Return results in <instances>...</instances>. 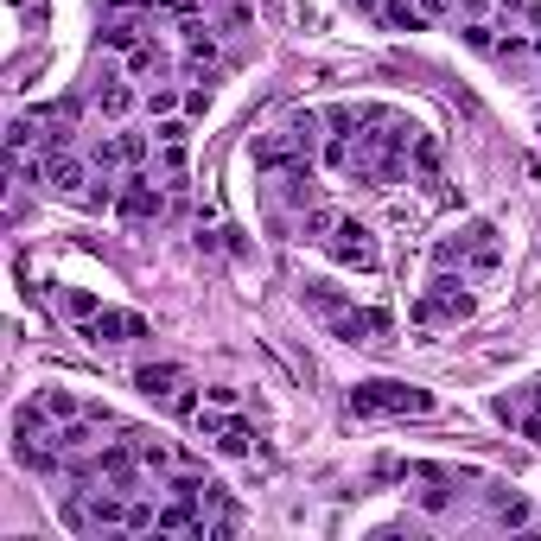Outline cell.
I'll return each instance as SVG.
<instances>
[{
  "label": "cell",
  "mask_w": 541,
  "mask_h": 541,
  "mask_svg": "<svg viewBox=\"0 0 541 541\" xmlns=\"http://www.w3.org/2000/svg\"><path fill=\"white\" fill-rule=\"evenodd\" d=\"M204 401H211V408H236V389H230V382H211V389H204Z\"/></svg>",
  "instance_id": "obj_28"
},
{
  "label": "cell",
  "mask_w": 541,
  "mask_h": 541,
  "mask_svg": "<svg viewBox=\"0 0 541 541\" xmlns=\"http://www.w3.org/2000/svg\"><path fill=\"white\" fill-rule=\"evenodd\" d=\"M45 185L58 191V198H83V185H90V160H77V153H51V160H45Z\"/></svg>",
  "instance_id": "obj_11"
},
{
  "label": "cell",
  "mask_w": 541,
  "mask_h": 541,
  "mask_svg": "<svg viewBox=\"0 0 541 541\" xmlns=\"http://www.w3.org/2000/svg\"><path fill=\"white\" fill-rule=\"evenodd\" d=\"M211 109V90H185V115H204Z\"/></svg>",
  "instance_id": "obj_29"
},
{
  "label": "cell",
  "mask_w": 541,
  "mask_h": 541,
  "mask_svg": "<svg viewBox=\"0 0 541 541\" xmlns=\"http://www.w3.org/2000/svg\"><path fill=\"white\" fill-rule=\"evenodd\" d=\"M153 172H160L166 185H185V172H191V128L179 115L153 121Z\"/></svg>",
  "instance_id": "obj_2"
},
{
  "label": "cell",
  "mask_w": 541,
  "mask_h": 541,
  "mask_svg": "<svg viewBox=\"0 0 541 541\" xmlns=\"http://www.w3.org/2000/svg\"><path fill=\"white\" fill-rule=\"evenodd\" d=\"M535 58H541V32H535Z\"/></svg>",
  "instance_id": "obj_31"
},
{
  "label": "cell",
  "mask_w": 541,
  "mask_h": 541,
  "mask_svg": "<svg viewBox=\"0 0 541 541\" xmlns=\"http://www.w3.org/2000/svg\"><path fill=\"white\" fill-rule=\"evenodd\" d=\"M160 71H166V51L153 45V39H141V45L128 51V77H160Z\"/></svg>",
  "instance_id": "obj_19"
},
{
  "label": "cell",
  "mask_w": 541,
  "mask_h": 541,
  "mask_svg": "<svg viewBox=\"0 0 541 541\" xmlns=\"http://www.w3.org/2000/svg\"><path fill=\"white\" fill-rule=\"evenodd\" d=\"M408 166H414V179H421V185H433V179H440V141H433V134H414Z\"/></svg>",
  "instance_id": "obj_16"
},
{
  "label": "cell",
  "mask_w": 541,
  "mask_h": 541,
  "mask_svg": "<svg viewBox=\"0 0 541 541\" xmlns=\"http://www.w3.org/2000/svg\"><path fill=\"white\" fill-rule=\"evenodd\" d=\"M306 306H319L325 319H338V312H344V293L331 287V281H312V287H306Z\"/></svg>",
  "instance_id": "obj_23"
},
{
  "label": "cell",
  "mask_w": 541,
  "mask_h": 541,
  "mask_svg": "<svg viewBox=\"0 0 541 541\" xmlns=\"http://www.w3.org/2000/svg\"><path fill=\"white\" fill-rule=\"evenodd\" d=\"M39 408H45L51 421L64 427V421H77V414H83V401H77L71 389H39Z\"/></svg>",
  "instance_id": "obj_20"
},
{
  "label": "cell",
  "mask_w": 541,
  "mask_h": 541,
  "mask_svg": "<svg viewBox=\"0 0 541 541\" xmlns=\"http://www.w3.org/2000/svg\"><path fill=\"white\" fill-rule=\"evenodd\" d=\"M338 223H344V211H331V204H312V211L300 217V236H306V242H325Z\"/></svg>",
  "instance_id": "obj_18"
},
{
  "label": "cell",
  "mask_w": 541,
  "mask_h": 541,
  "mask_svg": "<svg viewBox=\"0 0 541 541\" xmlns=\"http://www.w3.org/2000/svg\"><path fill=\"white\" fill-rule=\"evenodd\" d=\"M325 128H331V134H351V128H363V109H351V102H331V109H325Z\"/></svg>",
  "instance_id": "obj_25"
},
{
  "label": "cell",
  "mask_w": 541,
  "mask_h": 541,
  "mask_svg": "<svg viewBox=\"0 0 541 541\" xmlns=\"http://www.w3.org/2000/svg\"><path fill=\"white\" fill-rule=\"evenodd\" d=\"M281 204H293V211H312V204H319V185H312V160H300V166H287V172H281Z\"/></svg>",
  "instance_id": "obj_13"
},
{
  "label": "cell",
  "mask_w": 541,
  "mask_h": 541,
  "mask_svg": "<svg viewBox=\"0 0 541 541\" xmlns=\"http://www.w3.org/2000/svg\"><path fill=\"white\" fill-rule=\"evenodd\" d=\"M382 20H389L395 32H421V26H427V7H421V0H389V7H382Z\"/></svg>",
  "instance_id": "obj_17"
},
{
  "label": "cell",
  "mask_w": 541,
  "mask_h": 541,
  "mask_svg": "<svg viewBox=\"0 0 541 541\" xmlns=\"http://www.w3.org/2000/svg\"><path fill=\"white\" fill-rule=\"evenodd\" d=\"M281 128L293 134V147H300V160H312L319 153V128H325V115H312V109H300V115H287Z\"/></svg>",
  "instance_id": "obj_14"
},
{
  "label": "cell",
  "mask_w": 541,
  "mask_h": 541,
  "mask_svg": "<svg viewBox=\"0 0 541 541\" xmlns=\"http://www.w3.org/2000/svg\"><path fill=\"white\" fill-rule=\"evenodd\" d=\"M179 102H185V96L172 90V83H153V90H147V121H166L172 109H179Z\"/></svg>",
  "instance_id": "obj_22"
},
{
  "label": "cell",
  "mask_w": 541,
  "mask_h": 541,
  "mask_svg": "<svg viewBox=\"0 0 541 541\" xmlns=\"http://www.w3.org/2000/svg\"><path fill=\"white\" fill-rule=\"evenodd\" d=\"M90 102H96L102 121H128L141 96H134V83H115V77H109V83H96V90H90Z\"/></svg>",
  "instance_id": "obj_12"
},
{
  "label": "cell",
  "mask_w": 541,
  "mask_h": 541,
  "mask_svg": "<svg viewBox=\"0 0 541 541\" xmlns=\"http://www.w3.org/2000/svg\"><path fill=\"white\" fill-rule=\"evenodd\" d=\"M382 331H389V312H376V306H363V312L344 306L338 319H331V338H344V344H370Z\"/></svg>",
  "instance_id": "obj_10"
},
{
  "label": "cell",
  "mask_w": 541,
  "mask_h": 541,
  "mask_svg": "<svg viewBox=\"0 0 541 541\" xmlns=\"http://www.w3.org/2000/svg\"><path fill=\"white\" fill-rule=\"evenodd\" d=\"M497 13H503V26H529V32H541V0H497Z\"/></svg>",
  "instance_id": "obj_21"
},
{
  "label": "cell",
  "mask_w": 541,
  "mask_h": 541,
  "mask_svg": "<svg viewBox=\"0 0 541 541\" xmlns=\"http://www.w3.org/2000/svg\"><path fill=\"white\" fill-rule=\"evenodd\" d=\"M465 45H471V51H497V26H484V20H465Z\"/></svg>",
  "instance_id": "obj_26"
},
{
  "label": "cell",
  "mask_w": 541,
  "mask_h": 541,
  "mask_svg": "<svg viewBox=\"0 0 541 541\" xmlns=\"http://www.w3.org/2000/svg\"><path fill=\"white\" fill-rule=\"evenodd\" d=\"M325 255L338 261V268H357V274H376V268H382V249H376V236L363 230L357 217H344L338 230L325 236Z\"/></svg>",
  "instance_id": "obj_3"
},
{
  "label": "cell",
  "mask_w": 541,
  "mask_h": 541,
  "mask_svg": "<svg viewBox=\"0 0 541 541\" xmlns=\"http://www.w3.org/2000/svg\"><path fill=\"white\" fill-rule=\"evenodd\" d=\"M535 522H541V510H535Z\"/></svg>",
  "instance_id": "obj_32"
},
{
  "label": "cell",
  "mask_w": 541,
  "mask_h": 541,
  "mask_svg": "<svg viewBox=\"0 0 541 541\" xmlns=\"http://www.w3.org/2000/svg\"><path fill=\"white\" fill-rule=\"evenodd\" d=\"M64 312H71V319H83V325H90V319H96L102 306H96V293H64Z\"/></svg>",
  "instance_id": "obj_27"
},
{
  "label": "cell",
  "mask_w": 541,
  "mask_h": 541,
  "mask_svg": "<svg viewBox=\"0 0 541 541\" xmlns=\"http://www.w3.org/2000/svg\"><path fill=\"white\" fill-rule=\"evenodd\" d=\"M249 166H255V172H268V179H281L287 166H300V147H293V134H287V128H274V134H255V147H249Z\"/></svg>",
  "instance_id": "obj_8"
},
{
  "label": "cell",
  "mask_w": 541,
  "mask_h": 541,
  "mask_svg": "<svg viewBox=\"0 0 541 541\" xmlns=\"http://www.w3.org/2000/svg\"><path fill=\"white\" fill-rule=\"evenodd\" d=\"M471 312H478L471 287L452 281V274L440 268V274H433V287H427V300H421V319H433V325H459V319H471Z\"/></svg>",
  "instance_id": "obj_4"
},
{
  "label": "cell",
  "mask_w": 541,
  "mask_h": 541,
  "mask_svg": "<svg viewBox=\"0 0 541 541\" xmlns=\"http://www.w3.org/2000/svg\"><path fill=\"white\" fill-rule=\"evenodd\" d=\"M185 382H191L185 363H141V370H134V389H141L147 401H172Z\"/></svg>",
  "instance_id": "obj_9"
},
{
  "label": "cell",
  "mask_w": 541,
  "mask_h": 541,
  "mask_svg": "<svg viewBox=\"0 0 541 541\" xmlns=\"http://www.w3.org/2000/svg\"><path fill=\"white\" fill-rule=\"evenodd\" d=\"M115 141H121V166H147L153 134H115Z\"/></svg>",
  "instance_id": "obj_24"
},
{
  "label": "cell",
  "mask_w": 541,
  "mask_h": 541,
  "mask_svg": "<svg viewBox=\"0 0 541 541\" xmlns=\"http://www.w3.org/2000/svg\"><path fill=\"white\" fill-rule=\"evenodd\" d=\"M96 471H102V484H109V491H121V497H134L141 491V452H134L128 440L121 446H109V452H96Z\"/></svg>",
  "instance_id": "obj_7"
},
{
  "label": "cell",
  "mask_w": 541,
  "mask_h": 541,
  "mask_svg": "<svg viewBox=\"0 0 541 541\" xmlns=\"http://www.w3.org/2000/svg\"><path fill=\"white\" fill-rule=\"evenodd\" d=\"M83 338L90 344H134V338H153V325L141 312H121V306H102L90 325H83Z\"/></svg>",
  "instance_id": "obj_6"
},
{
  "label": "cell",
  "mask_w": 541,
  "mask_h": 541,
  "mask_svg": "<svg viewBox=\"0 0 541 541\" xmlns=\"http://www.w3.org/2000/svg\"><path fill=\"white\" fill-rule=\"evenodd\" d=\"M115 211L128 217V223H160V217H166V191L153 185L141 166H134V172H128V185H121V198H115Z\"/></svg>",
  "instance_id": "obj_5"
},
{
  "label": "cell",
  "mask_w": 541,
  "mask_h": 541,
  "mask_svg": "<svg viewBox=\"0 0 541 541\" xmlns=\"http://www.w3.org/2000/svg\"><path fill=\"white\" fill-rule=\"evenodd\" d=\"M351 414H433V395L427 389H414V382H389V376H376V382H357L351 389Z\"/></svg>",
  "instance_id": "obj_1"
},
{
  "label": "cell",
  "mask_w": 541,
  "mask_h": 541,
  "mask_svg": "<svg viewBox=\"0 0 541 541\" xmlns=\"http://www.w3.org/2000/svg\"><path fill=\"white\" fill-rule=\"evenodd\" d=\"M121 440L141 452V465H147V471H172V446L160 440V433H141V427H134V433H121Z\"/></svg>",
  "instance_id": "obj_15"
},
{
  "label": "cell",
  "mask_w": 541,
  "mask_h": 541,
  "mask_svg": "<svg viewBox=\"0 0 541 541\" xmlns=\"http://www.w3.org/2000/svg\"><path fill=\"white\" fill-rule=\"evenodd\" d=\"M421 7H427V20H433V13H446V7H452V0H421Z\"/></svg>",
  "instance_id": "obj_30"
}]
</instances>
